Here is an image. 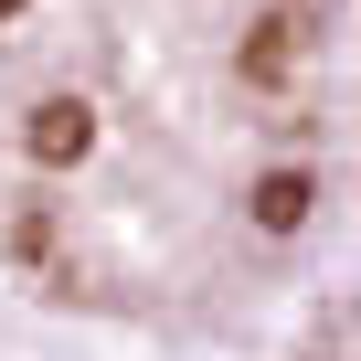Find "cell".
<instances>
[{
  "instance_id": "6da1fadb",
  "label": "cell",
  "mask_w": 361,
  "mask_h": 361,
  "mask_svg": "<svg viewBox=\"0 0 361 361\" xmlns=\"http://www.w3.org/2000/svg\"><path fill=\"white\" fill-rule=\"evenodd\" d=\"M350 159V0H0V245L54 298L213 319Z\"/></svg>"
},
{
  "instance_id": "7a4b0ae2",
  "label": "cell",
  "mask_w": 361,
  "mask_h": 361,
  "mask_svg": "<svg viewBox=\"0 0 361 361\" xmlns=\"http://www.w3.org/2000/svg\"><path fill=\"white\" fill-rule=\"evenodd\" d=\"M298 361H350V319H340V308H329V319H319V329H308V350H298Z\"/></svg>"
}]
</instances>
